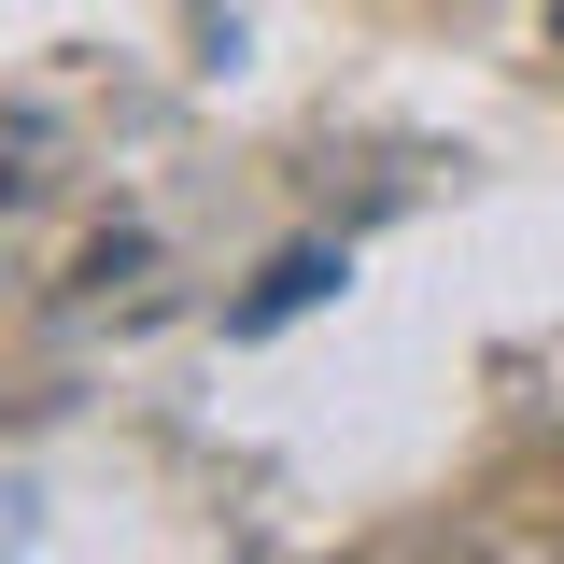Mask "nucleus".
<instances>
[{
    "instance_id": "3",
    "label": "nucleus",
    "mask_w": 564,
    "mask_h": 564,
    "mask_svg": "<svg viewBox=\"0 0 564 564\" xmlns=\"http://www.w3.org/2000/svg\"><path fill=\"white\" fill-rule=\"evenodd\" d=\"M0 198H14V170H0Z\"/></svg>"
},
{
    "instance_id": "2",
    "label": "nucleus",
    "mask_w": 564,
    "mask_h": 564,
    "mask_svg": "<svg viewBox=\"0 0 564 564\" xmlns=\"http://www.w3.org/2000/svg\"><path fill=\"white\" fill-rule=\"evenodd\" d=\"M551 43H564V0H551Z\"/></svg>"
},
{
    "instance_id": "1",
    "label": "nucleus",
    "mask_w": 564,
    "mask_h": 564,
    "mask_svg": "<svg viewBox=\"0 0 564 564\" xmlns=\"http://www.w3.org/2000/svg\"><path fill=\"white\" fill-rule=\"evenodd\" d=\"M339 254H325V240H296V254H282L269 282H254V296H240V311H226V325H240V339H269V325H296V311H311V296H339Z\"/></svg>"
}]
</instances>
